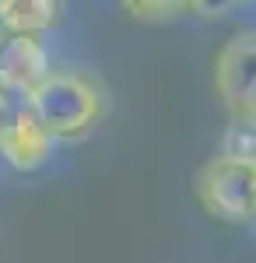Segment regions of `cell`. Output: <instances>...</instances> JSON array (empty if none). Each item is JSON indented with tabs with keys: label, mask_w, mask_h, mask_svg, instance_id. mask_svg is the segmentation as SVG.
Masks as SVG:
<instances>
[{
	"label": "cell",
	"mask_w": 256,
	"mask_h": 263,
	"mask_svg": "<svg viewBox=\"0 0 256 263\" xmlns=\"http://www.w3.org/2000/svg\"><path fill=\"white\" fill-rule=\"evenodd\" d=\"M217 155H221V158H232V162H256V134H253V126L232 123Z\"/></svg>",
	"instance_id": "obj_7"
},
{
	"label": "cell",
	"mask_w": 256,
	"mask_h": 263,
	"mask_svg": "<svg viewBox=\"0 0 256 263\" xmlns=\"http://www.w3.org/2000/svg\"><path fill=\"white\" fill-rule=\"evenodd\" d=\"M25 109L53 141H74L102 120L105 91L88 70H49L28 91Z\"/></svg>",
	"instance_id": "obj_1"
},
{
	"label": "cell",
	"mask_w": 256,
	"mask_h": 263,
	"mask_svg": "<svg viewBox=\"0 0 256 263\" xmlns=\"http://www.w3.org/2000/svg\"><path fill=\"white\" fill-rule=\"evenodd\" d=\"M193 193L211 218L249 224L256 218V162H232L214 155L200 165Z\"/></svg>",
	"instance_id": "obj_2"
},
{
	"label": "cell",
	"mask_w": 256,
	"mask_h": 263,
	"mask_svg": "<svg viewBox=\"0 0 256 263\" xmlns=\"http://www.w3.org/2000/svg\"><path fill=\"white\" fill-rule=\"evenodd\" d=\"M49 155H53V137L32 120L25 99L0 95V158L18 172H32L49 162Z\"/></svg>",
	"instance_id": "obj_4"
},
{
	"label": "cell",
	"mask_w": 256,
	"mask_h": 263,
	"mask_svg": "<svg viewBox=\"0 0 256 263\" xmlns=\"http://www.w3.org/2000/svg\"><path fill=\"white\" fill-rule=\"evenodd\" d=\"M214 88L225 102L232 123H256V39L253 32H239L221 46L214 60Z\"/></svg>",
	"instance_id": "obj_3"
},
{
	"label": "cell",
	"mask_w": 256,
	"mask_h": 263,
	"mask_svg": "<svg viewBox=\"0 0 256 263\" xmlns=\"http://www.w3.org/2000/svg\"><path fill=\"white\" fill-rule=\"evenodd\" d=\"M0 39H4V32H0Z\"/></svg>",
	"instance_id": "obj_9"
},
{
	"label": "cell",
	"mask_w": 256,
	"mask_h": 263,
	"mask_svg": "<svg viewBox=\"0 0 256 263\" xmlns=\"http://www.w3.org/2000/svg\"><path fill=\"white\" fill-rule=\"evenodd\" d=\"M126 11H134V14L155 11L151 18H176L179 11H197V4H126Z\"/></svg>",
	"instance_id": "obj_8"
},
{
	"label": "cell",
	"mask_w": 256,
	"mask_h": 263,
	"mask_svg": "<svg viewBox=\"0 0 256 263\" xmlns=\"http://www.w3.org/2000/svg\"><path fill=\"white\" fill-rule=\"evenodd\" d=\"M63 4L57 0H0V32L4 35H32L60 25Z\"/></svg>",
	"instance_id": "obj_6"
},
{
	"label": "cell",
	"mask_w": 256,
	"mask_h": 263,
	"mask_svg": "<svg viewBox=\"0 0 256 263\" xmlns=\"http://www.w3.org/2000/svg\"><path fill=\"white\" fill-rule=\"evenodd\" d=\"M49 53L32 35H4L0 39V95L28 99V91L49 74Z\"/></svg>",
	"instance_id": "obj_5"
}]
</instances>
